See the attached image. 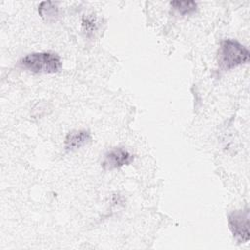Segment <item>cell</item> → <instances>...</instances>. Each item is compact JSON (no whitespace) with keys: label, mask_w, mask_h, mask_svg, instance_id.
<instances>
[{"label":"cell","mask_w":250,"mask_h":250,"mask_svg":"<svg viewBox=\"0 0 250 250\" xmlns=\"http://www.w3.org/2000/svg\"><path fill=\"white\" fill-rule=\"evenodd\" d=\"M249 58L250 54L247 48L236 40L226 39L221 43L218 53V62L223 70H229L246 63Z\"/></svg>","instance_id":"1"},{"label":"cell","mask_w":250,"mask_h":250,"mask_svg":"<svg viewBox=\"0 0 250 250\" xmlns=\"http://www.w3.org/2000/svg\"><path fill=\"white\" fill-rule=\"evenodd\" d=\"M20 64L35 73H55L62 67L60 57L48 52L26 55L20 61Z\"/></svg>","instance_id":"2"},{"label":"cell","mask_w":250,"mask_h":250,"mask_svg":"<svg viewBox=\"0 0 250 250\" xmlns=\"http://www.w3.org/2000/svg\"><path fill=\"white\" fill-rule=\"evenodd\" d=\"M229 229L232 234L242 242L249 240V211H235L232 212L228 219Z\"/></svg>","instance_id":"3"},{"label":"cell","mask_w":250,"mask_h":250,"mask_svg":"<svg viewBox=\"0 0 250 250\" xmlns=\"http://www.w3.org/2000/svg\"><path fill=\"white\" fill-rule=\"evenodd\" d=\"M134 160V156L122 147H116L109 150L103 160V168L104 170H113L124 165L130 164Z\"/></svg>","instance_id":"4"},{"label":"cell","mask_w":250,"mask_h":250,"mask_svg":"<svg viewBox=\"0 0 250 250\" xmlns=\"http://www.w3.org/2000/svg\"><path fill=\"white\" fill-rule=\"evenodd\" d=\"M91 141V134L86 130H77L67 134L64 140V146L68 150L80 148Z\"/></svg>","instance_id":"5"},{"label":"cell","mask_w":250,"mask_h":250,"mask_svg":"<svg viewBox=\"0 0 250 250\" xmlns=\"http://www.w3.org/2000/svg\"><path fill=\"white\" fill-rule=\"evenodd\" d=\"M38 12L42 18L50 21L52 19H55V17L58 15V8L55 6V3L47 1L40 4V6L38 7Z\"/></svg>","instance_id":"6"},{"label":"cell","mask_w":250,"mask_h":250,"mask_svg":"<svg viewBox=\"0 0 250 250\" xmlns=\"http://www.w3.org/2000/svg\"><path fill=\"white\" fill-rule=\"evenodd\" d=\"M171 5L183 15L190 14L196 9V3L194 1H173Z\"/></svg>","instance_id":"7"},{"label":"cell","mask_w":250,"mask_h":250,"mask_svg":"<svg viewBox=\"0 0 250 250\" xmlns=\"http://www.w3.org/2000/svg\"><path fill=\"white\" fill-rule=\"evenodd\" d=\"M82 25H83L84 29L87 30V31L94 30L95 27H96L95 21H94L92 18H86V19H84L83 21H82Z\"/></svg>","instance_id":"8"}]
</instances>
